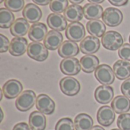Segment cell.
I'll list each match as a JSON object with an SVG mask.
<instances>
[{
  "label": "cell",
  "instance_id": "cell-1",
  "mask_svg": "<svg viewBox=\"0 0 130 130\" xmlns=\"http://www.w3.org/2000/svg\"><path fill=\"white\" fill-rule=\"evenodd\" d=\"M123 42L124 40L122 35L119 32L114 30H109L106 32L101 39L103 46L105 49L112 51L119 50L124 44Z\"/></svg>",
  "mask_w": 130,
  "mask_h": 130
},
{
  "label": "cell",
  "instance_id": "cell-2",
  "mask_svg": "<svg viewBox=\"0 0 130 130\" xmlns=\"http://www.w3.org/2000/svg\"><path fill=\"white\" fill-rule=\"evenodd\" d=\"M36 101L37 97L34 91L31 90H26L17 98L15 101V106L18 110L25 112L30 110L36 104Z\"/></svg>",
  "mask_w": 130,
  "mask_h": 130
},
{
  "label": "cell",
  "instance_id": "cell-3",
  "mask_svg": "<svg viewBox=\"0 0 130 130\" xmlns=\"http://www.w3.org/2000/svg\"><path fill=\"white\" fill-rule=\"evenodd\" d=\"M27 53L30 58L38 62L45 61L48 56V49L40 42H32L28 45Z\"/></svg>",
  "mask_w": 130,
  "mask_h": 130
},
{
  "label": "cell",
  "instance_id": "cell-4",
  "mask_svg": "<svg viewBox=\"0 0 130 130\" xmlns=\"http://www.w3.org/2000/svg\"><path fill=\"white\" fill-rule=\"evenodd\" d=\"M94 75L96 79L103 85H110L115 80L113 70L107 64H102L99 66L95 70Z\"/></svg>",
  "mask_w": 130,
  "mask_h": 130
},
{
  "label": "cell",
  "instance_id": "cell-5",
  "mask_svg": "<svg viewBox=\"0 0 130 130\" xmlns=\"http://www.w3.org/2000/svg\"><path fill=\"white\" fill-rule=\"evenodd\" d=\"M102 19L105 24L109 27H114L119 26L122 23L123 20V14L120 9L110 7L106 8L104 11Z\"/></svg>",
  "mask_w": 130,
  "mask_h": 130
},
{
  "label": "cell",
  "instance_id": "cell-6",
  "mask_svg": "<svg viewBox=\"0 0 130 130\" xmlns=\"http://www.w3.org/2000/svg\"><path fill=\"white\" fill-rule=\"evenodd\" d=\"M59 88L61 91L67 96L77 95L80 90L81 85L79 82L73 77H65L59 82Z\"/></svg>",
  "mask_w": 130,
  "mask_h": 130
},
{
  "label": "cell",
  "instance_id": "cell-7",
  "mask_svg": "<svg viewBox=\"0 0 130 130\" xmlns=\"http://www.w3.org/2000/svg\"><path fill=\"white\" fill-rule=\"evenodd\" d=\"M85 28L84 25L78 22H73L68 25L66 30V37L73 42L82 41L85 37Z\"/></svg>",
  "mask_w": 130,
  "mask_h": 130
},
{
  "label": "cell",
  "instance_id": "cell-8",
  "mask_svg": "<svg viewBox=\"0 0 130 130\" xmlns=\"http://www.w3.org/2000/svg\"><path fill=\"white\" fill-rule=\"evenodd\" d=\"M22 91V84L16 79H10L7 81L2 87L4 96L8 99H14L18 98L23 92Z\"/></svg>",
  "mask_w": 130,
  "mask_h": 130
},
{
  "label": "cell",
  "instance_id": "cell-9",
  "mask_svg": "<svg viewBox=\"0 0 130 130\" xmlns=\"http://www.w3.org/2000/svg\"><path fill=\"white\" fill-rule=\"evenodd\" d=\"M60 70L66 75L73 76L78 75L81 71L80 61L76 58H66L61 61L60 62Z\"/></svg>",
  "mask_w": 130,
  "mask_h": 130
},
{
  "label": "cell",
  "instance_id": "cell-10",
  "mask_svg": "<svg viewBox=\"0 0 130 130\" xmlns=\"http://www.w3.org/2000/svg\"><path fill=\"white\" fill-rule=\"evenodd\" d=\"M36 107L42 113L50 115L55 111L56 104L47 94H41L37 98Z\"/></svg>",
  "mask_w": 130,
  "mask_h": 130
},
{
  "label": "cell",
  "instance_id": "cell-11",
  "mask_svg": "<svg viewBox=\"0 0 130 130\" xmlns=\"http://www.w3.org/2000/svg\"><path fill=\"white\" fill-rule=\"evenodd\" d=\"M116 117L115 111L111 107L103 106L99 108L97 113V120L99 124L103 126L107 127L112 125Z\"/></svg>",
  "mask_w": 130,
  "mask_h": 130
},
{
  "label": "cell",
  "instance_id": "cell-12",
  "mask_svg": "<svg viewBox=\"0 0 130 130\" xmlns=\"http://www.w3.org/2000/svg\"><path fill=\"white\" fill-rule=\"evenodd\" d=\"M101 42L98 37L88 36L81 41L80 50L85 55H92L99 50Z\"/></svg>",
  "mask_w": 130,
  "mask_h": 130
},
{
  "label": "cell",
  "instance_id": "cell-13",
  "mask_svg": "<svg viewBox=\"0 0 130 130\" xmlns=\"http://www.w3.org/2000/svg\"><path fill=\"white\" fill-rule=\"evenodd\" d=\"M114 97V91L109 85H101L94 91L95 100L101 104H107L111 102Z\"/></svg>",
  "mask_w": 130,
  "mask_h": 130
},
{
  "label": "cell",
  "instance_id": "cell-14",
  "mask_svg": "<svg viewBox=\"0 0 130 130\" xmlns=\"http://www.w3.org/2000/svg\"><path fill=\"white\" fill-rule=\"evenodd\" d=\"M46 22L50 28L56 31L65 30L67 27V20L64 15L57 13H51L46 18Z\"/></svg>",
  "mask_w": 130,
  "mask_h": 130
},
{
  "label": "cell",
  "instance_id": "cell-15",
  "mask_svg": "<svg viewBox=\"0 0 130 130\" xmlns=\"http://www.w3.org/2000/svg\"><path fill=\"white\" fill-rule=\"evenodd\" d=\"M41 9L34 3H28L23 9L22 15L30 23H37L42 18Z\"/></svg>",
  "mask_w": 130,
  "mask_h": 130
},
{
  "label": "cell",
  "instance_id": "cell-16",
  "mask_svg": "<svg viewBox=\"0 0 130 130\" xmlns=\"http://www.w3.org/2000/svg\"><path fill=\"white\" fill-rule=\"evenodd\" d=\"M28 48V43L24 37H14L11 40L9 46V53L14 56L24 55Z\"/></svg>",
  "mask_w": 130,
  "mask_h": 130
},
{
  "label": "cell",
  "instance_id": "cell-17",
  "mask_svg": "<svg viewBox=\"0 0 130 130\" xmlns=\"http://www.w3.org/2000/svg\"><path fill=\"white\" fill-rule=\"evenodd\" d=\"M47 34V27L46 24L37 22L30 26L28 31V37L33 42H40L45 39Z\"/></svg>",
  "mask_w": 130,
  "mask_h": 130
},
{
  "label": "cell",
  "instance_id": "cell-18",
  "mask_svg": "<svg viewBox=\"0 0 130 130\" xmlns=\"http://www.w3.org/2000/svg\"><path fill=\"white\" fill-rule=\"evenodd\" d=\"M63 36L59 31L50 30L43 40V44L50 50H56L63 43Z\"/></svg>",
  "mask_w": 130,
  "mask_h": 130
},
{
  "label": "cell",
  "instance_id": "cell-19",
  "mask_svg": "<svg viewBox=\"0 0 130 130\" xmlns=\"http://www.w3.org/2000/svg\"><path fill=\"white\" fill-rule=\"evenodd\" d=\"M79 53V47L75 42L72 40H66L58 49V53L60 57L66 59L77 56Z\"/></svg>",
  "mask_w": 130,
  "mask_h": 130
},
{
  "label": "cell",
  "instance_id": "cell-20",
  "mask_svg": "<svg viewBox=\"0 0 130 130\" xmlns=\"http://www.w3.org/2000/svg\"><path fill=\"white\" fill-rule=\"evenodd\" d=\"M30 27L28 21L24 18H18L10 27V32L15 37H23L27 34Z\"/></svg>",
  "mask_w": 130,
  "mask_h": 130
},
{
  "label": "cell",
  "instance_id": "cell-21",
  "mask_svg": "<svg viewBox=\"0 0 130 130\" xmlns=\"http://www.w3.org/2000/svg\"><path fill=\"white\" fill-rule=\"evenodd\" d=\"M113 70L119 80H126L130 77V62L123 59L117 60L113 64Z\"/></svg>",
  "mask_w": 130,
  "mask_h": 130
},
{
  "label": "cell",
  "instance_id": "cell-22",
  "mask_svg": "<svg viewBox=\"0 0 130 130\" xmlns=\"http://www.w3.org/2000/svg\"><path fill=\"white\" fill-rule=\"evenodd\" d=\"M111 107L116 113L123 114L130 110V100L124 95H119L113 98L111 103Z\"/></svg>",
  "mask_w": 130,
  "mask_h": 130
},
{
  "label": "cell",
  "instance_id": "cell-23",
  "mask_svg": "<svg viewBox=\"0 0 130 130\" xmlns=\"http://www.w3.org/2000/svg\"><path fill=\"white\" fill-rule=\"evenodd\" d=\"M84 16L83 8L79 5H71L64 11V17L69 22H78Z\"/></svg>",
  "mask_w": 130,
  "mask_h": 130
},
{
  "label": "cell",
  "instance_id": "cell-24",
  "mask_svg": "<svg viewBox=\"0 0 130 130\" xmlns=\"http://www.w3.org/2000/svg\"><path fill=\"white\" fill-rule=\"evenodd\" d=\"M84 16L88 20H98L103 16L104 10L102 6L98 4L88 3L83 7Z\"/></svg>",
  "mask_w": 130,
  "mask_h": 130
},
{
  "label": "cell",
  "instance_id": "cell-25",
  "mask_svg": "<svg viewBox=\"0 0 130 130\" xmlns=\"http://www.w3.org/2000/svg\"><path fill=\"white\" fill-rule=\"evenodd\" d=\"M99 59L94 55H85L80 59L82 69L85 73H91L99 66Z\"/></svg>",
  "mask_w": 130,
  "mask_h": 130
},
{
  "label": "cell",
  "instance_id": "cell-26",
  "mask_svg": "<svg viewBox=\"0 0 130 130\" xmlns=\"http://www.w3.org/2000/svg\"><path fill=\"white\" fill-rule=\"evenodd\" d=\"M29 126L31 130H44L46 126V119L40 111H34L29 117Z\"/></svg>",
  "mask_w": 130,
  "mask_h": 130
},
{
  "label": "cell",
  "instance_id": "cell-27",
  "mask_svg": "<svg viewBox=\"0 0 130 130\" xmlns=\"http://www.w3.org/2000/svg\"><path fill=\"white\" fill-rule=\"evenodd\" d=\"M86 29L88 32L93 37H102L106 31V26L104 22L98 20L89 21L86 24Z\"/></svg>",
  "mask_w": 130,
  "mask_h": 130
},
{
  "label": "cell",
  "instance_id": "cell-28",
  "mask_svg": "<svg viewBox=\"0 0 130 130\" xmlns=\"http://www.w3.org/2000/svg\"><path fill=\"white\" fill-rule=\"evenodd\" d=\"M76 130H91L93 127L94 121L91 116L87 113H79L74 120Z\"/></svg>",
  "mask_w": 130,
  "mask_h": 130
},
{
  "label": "cell",
  "instance_id": "cell-29",
  "mask_svg": "<svg viewBox=\"0 0 130 130\" xmlns=\"http://www.w3.org/2000/svg\"><path fill=\"white\" fill-rule=\"evenodd\" d=\"M14 22V15L11 11L5 8H0V27L9 28Z\"/></svg>",
  "mask_w": 130,
  "mask_h": 130
},
{
  "label": "cell",
  "instance_id": "cell-30",
  "mask_svg": "<svg viewBox=\"0 0 130 130\" xmlns=\"http://www.w3.org/2000/svg\"><path fill=\"white\" fill-rule=\"evenodd\" d=\"M69 7V0H52L50 3V10L57 14L64 12Z\"/></svg>",
  "mask_w": 130,
  "mask_h": 130
},
{
  "label": "cell",
  "instance_id": "cell-31",
  "mask_svg": "<svg viewBox=\"0 0 130 130\" xmlns=\"http://www.w3.org/2000/svg\"><path fill=\"white\" fill-rule=\"evenodd\" d=\"M4 4L12 12H18L24 8V0H5Z\"/></svg>",
  "mask_w": 130,
  "mask_h": 130
},
{
  "label": "cell",
  "instance_id": "cell-32",
  "mask_svg": "<svg viewBox=\"0 0 130 130\" xmlns=\"http://www.w3.org/2000/svg\"><path fill=\"white\" fill-rule=\"evenodd\" d=\"M75 124L70 118L60 119L55 127V130H75Z\"/></svg>",
  "mask_w": 130,
  "mask_h": 130
},
{
  "label": "cell",
  "instance_id": "cell-33",
  "mask_svg": "<svg viewBox=\"0 0 130 130\" xmlns=\"http://www.w3.org/2000/svg\"><path fill=\"white\" fill-rule=\"evenodd\" d=\"M117 126L121 130H130V113L120 114L117 119Z\"/></svg>",
  "mask_w": 130,
  "mask_h": 130
},
{
  "label": "cell",
  "instance_id": "cell-34",
  "mask_svg": "<svg viewBox=\"0 0 130 130\" xmlns=\"http://www.w3.org/2000/svg\"><path fill=\"white\" fill-rule=\"evenodd\" d=\"M118 55L121 59L130 61V43H124L119 50Z\"/></svg>",
  "mask_w": 130,
  "mask_h": 130
},
{
  "label": "cell",
  "instance_id": "cell-35",
  "mask_svg": "<svg viewBox=\"0 0 130 130\" xmlns=\"http://www.w3.org/2000/svg\"><path fill=\"white\" fill-rule=\"evenodd\" d=\"M0 53H5L9 50L10 43L8 39L3 34H0Z\"/></svg>",
  "mask_w": 130,
  "mask_h": 130
},
{
  "label": "cell",
  "instance_id": "cell-36",
  "mask_svg": "<svg viewBox=\"0 0 130 130\" xmlns=\"http://www.w3.org/2000/svg\"><path fill=\"white\" fill-rule=\"evenodd\" d=\"M120 90L124 96L130 98V78L126 79L123 82L120 87Z\"/></svg>",
  "mask_w": 130,
  "mask_h": 130
},
{
  "label": "cell",
  "instance_id": "cell-37",
  "mask_svg": "<svg viewBox=\"0 0 130 130\" xmlns=\"http://www.w3.org/2000/svg\"><path fill=\"white\" fill-rule=\"evenodd\" d=\"M12 130H31V129L26 123H19L14 126Z\"/></svg>",
  "mask_w": 130,
  "mask_h": 130
},
{
  "label": "cell",
  "instance_id": "cell-38",
  "mask_svg": "<svg viewBox=\"0 0 130 130\" xmlns=\"http://www.w3.org/2000/svg\"><path fill=\"white\" fill-rule=\"evenodd\" d=\"M109 2L114 6H124L128 2L129 0H108Z\"/></svg>",
  "mask_w": 130,
  "mask_h": 130
},
{
  "label": "cell",
  "instance_id": "cell-39",
  "mask_svg": "<svg viewBox=\"0 0 130 130\" xmlns=\"http://www.w3.org/2000/svg\"><path fill=\"white\" fill-rule=\"evenodd\" d=\"M32 1L38 5L44 6V5H46L49 3H50L52 0H32Z\"/></svg>",
  "mask_w": 130,
  "mask_h": 130
},
{
  "label": "cell",
  "instance_id": "cell-40",
  "mask_svg": "<svg viewBox=\"0 0 130 130\" xmlns=\"http://www.w3.org/2000/svg\"><path fill=\"white\" fill-rule=\"evenodd\" d=\"M71 3H72L73 5H79L81 3H82L85 0H69Z\"/></svg>",
  "mask_w": 130,
  "mask_h": 130
},
{
  "label": "cell",
  "instance_id": "cell-41",
  "mask_svg": "<svg viewBox=\"0 0 130 130\" xmlns=\"http://www.w3.org/2000/svg\"><path fill=\"white\" fill-rule=\"evenodd\" d=\"M89 2H91V3H93V4H100V3H102V2H104L105 0H88Z\"/></svg>",
  "mask_w": 130,
  "mask_h": 130
},
{
  "label": "cell",
  "instance_id": "cell-42",
  "mask_svg": "<svg viewBox=\"0 0 130 130\" xmlns=\"http://www.w3.org/2000/svg\"><path fill=\"white\" fill-rule=\"evenodd\" d=\"M91 130H105L102 126H94L92 127V129Z\"/></svg>",
  "mask_w": 130,
  "mask_h": 130
},
{
  "label": "cell",
  "instance_id": "cell-43",
  "mask_svg": "<svg viewBox=\"0 0 130 130\" xmlns=\"http://www.w3.org/2000/svg\"><path fill=\"white\" fill-rule=\"evenodd\" d=\"M0 111H1V120H0V122H2V120H3V112H2V109H0Z\"/></svg>",
  "mask_w": 130,
  "mask_h": 130
},
{
  "label": "cell",
  "instance_id": "cell-44",
  "mask_svg": "<svg viewBox=\"0 0 130 130\" xmlns=\"http://www.w3.org/2000/svg\"><path fill=\"white\" fill-rule=\"evenodd\" d=\"M4 94H3V91H0V101L2 99V95H3Z\"/></svg>",
  "mask_w": 130,
  "mask_h": 130
},
{
  "label": "cell",
  "instance_id": "cell-45",
  "mask_svg": "<svg viewBox=\"0 0 130 130\" xmlns=\"http://www.w3.org/2000/svg\"><path fill=\"white\" fill-rule=\"evenodd\" d=\"M4 1H5V0H0V3H2V2H3Z\"/></svg>",
  "mask_w": 130,
  "mask_h": 130
},
{
  "label": "cell",
  "instance_id": "cell-46",
  "mask_svg": "<svg viewBox=\"0 0 130 130\" xmlns=\"http://www.w3.org/2000/svg\"><path fill=\"white\" fill-rule=\"evenodd\" d=\"M112 130H121V129H112Z\"/></svg>",
  "mask_w": 130,
  "mask_h": 130
},
{
  "label": "cell",
  "instance_id": "cell-47",
  "mask_svg": "<svg viewBox=\"0 0 130 130\" xmlns=\"http://www.w3.org/2000/svg\"><path fill=\"white\" fill-rule=\"evenodd\" d=\"M129 43H130V35H129Z\"/></svg>",
  "mask_w": 130,
  "mask_h": 130
}]
</instances>
